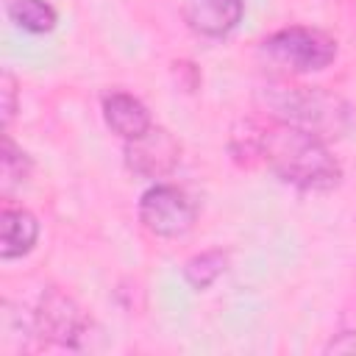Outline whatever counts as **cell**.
I'll list each match as a JSON object with an SVG mask.
<instances>
[{"mask_svg": "<svg viewBox=\"0 0 356 356\" xmlns=\"http://www.w3.org/2000/svg\"><path fill=\"white\" fill-rule=\"evenodd\" d=\"M31 175V159L11 142V136H3L0 145V184L3 192L8 195L14 186H22Z\"/></svg>", "mask_w": 356, "mask_h": 356, "instance_id": "12", "label": "cell"}, {"mask_svg": "<svg viewBox=\"0 0 356 356\" xmlns=\"http://www.w3.org/2000/svg\"><path fill=\"white\" fill-rule=\"evenodd\" d=\"M261 161L281 181L306 192H328L342 178V167L325 139L275 120L261 125Z\"/></svg>", "mask_w": 356, "mask_h": 356, "instance_id": "1", "label": "cell"}, {"mask_svg": "<svg viewBox=\"0 0 356 356\" xmlns=\"http://www.w3.org/2000/svg\"><path fill=\"white\" fill-rule=\"evenodd\" d=\"M225 264H228V256L222 250H203L184 264V278L192 289L200 292V289L211 286L225 273Z\"/></svg>", "mask_w": 356, "mask_h": 356, "instance_id": "11", "label": "cell"}, {"mask_svg": "<svg viewBox=\"0 0 356 356\" xmlns=\"http://www.w3.org/2000/svg\"><path fill=\"white\" fill-rule=\"evenodd\" d=\"M242 11L245 0H189L184 17L195 33L206 39H222L239 25Z\"/></svg>", "mask_w": 356, "mask_h": 356, "instance_id": "7", "label": "cell"}, {"mask_svg": "<svg viewBox=\"0 0 356 356\" xmlns=\"http://www.w3.org/2000/svg\"><path fill=\"white\" fill-rule=\"evenodd\" d=\"M39 236V222L25 209H3L0 214V256L6 261L25 256Z\"/></svg>", "mask_w": 356, "mask_h": 356, "instance_id": "9", "label": "cell"}, {"mask_svg": "<svg viewBox=\"0 0 356 356\" xmlns=\"http://www.w3.org/2000/svg\"><path fill=\"white\" fill-rule=\"evenodd\" d=\"M8 17L17 28L28 33H47L56 28V8L44 0H11Z\"/></svg>", "mask_w": 356, "mask_h": 356, "instance_id": "10", "label": "cell"}, {"mask_svg": "<svg viewBox=\"0 0 356 356\" xmlns=\"http://www.w3.org/2000/svg\"><path fill=\"white\" fill-rule=\"evenodd\" d=\"M181 142L161 125H150L136 139H125V164L142 178H161L178 167Z\"/></svg>", "mask_w": 356, "mask_h": 356, "instance_id": "6", "label": "cell"}, {"mask_svg": "<svg viewBox=\"0 0 356 356\" xmlns=\"http://www.w3.org/2000/svg\"><path fill=\"white\" fill-rule=\"evenodd\" d=\"M264 53L270 61L289 72H317L325 70L337 58V42L325 31L317 28H281L264 39Z\"/></svg>", "mask_w": 356, "mask_h": 356, "instance_id": "3", "label": "cell"}, {"mask_svg": "<svg viewBox=\"0 0 356 356\" xmlns=\"http://www.w3.org/2000/svg\"><path fill=\"white\" fill-rule=\"evenodd\" d=\"M33 328L50 342H58L64 348H78L89 331V320L70 295L50 286L39 298V306L33 312Z\"/></svg>", "mask_w": 356, "mask_h": 356, "instance_id": "5", "label": "cell"}, {"mask_svg": "<svg viewBox=\"0 0 356 356\" xmlns=\"http://www.w3.org/2000/svg\"><path fill=\"white\" fill-rule=\"evenodd\" d=\"M103 120L122 139H136L153 125L145 103L128 92H111L103 97Z\"/></svg>", "mask_w": 356, "mask_h": 356, "instance_id": "8", "label": "cell"}, {"mask_svg": "<svg viewBox=\"0 0 356 356\" xmlns=\"http://www.w3.org/2000/svg\"><path fill=\"white\" fill-rule=\"evenodd\" d=\"M0 97H3V125L8 128L14 120V111H17V81L11 72L0 75Z\"/></svg>", "mask_w": 356, "mask_h": 356, "instance_id": "13", "label": "cell"}, {"mask_svg": "<svg viewBox=\"0 0 356 356\" xmlns=\"http://www.w3.org/2000/svg\"><path fill=\"white\" fill-rule=\"evenodd\" d=\"M195 217L197 209L192 197L172 184H156L139 200V220L153 236H184L195 225Z\"/></svg>", "mask_w": 356, "mask_h": 356, "instance_id": "4", "label": "cell"}, {"mask_svg": "<svg viewBox=\"0 0 356 356\" xmlns=\"http://www.w3.org/2000/svg\"><path fill=\"white\" fill-rule=\"evenodd\" d=\"M259 103L275 122L303 128L325 142L339 139L350 128V106L320 86L270 83L259 92Z\"/></svg>", "mask_w": 356, "mask_h": 356, "instance_id": "2", "label": "cell"}, {"mask_svg": "<svg viewBox=\"0 0 356 356\" xmlns=\"http://www.w3.org/2000/svg\"><path fill=\"white\" fill-rule=\"evenodd\" d=\"M325 350H328V353H331V350H334V353H353V350H356V339H353V334H342V339L331 342Z\"/></svg>", "mask_w": 356, "mask_h": 356, "instance_id": "14", "label": "cell"}]
</instances>
